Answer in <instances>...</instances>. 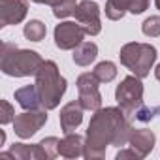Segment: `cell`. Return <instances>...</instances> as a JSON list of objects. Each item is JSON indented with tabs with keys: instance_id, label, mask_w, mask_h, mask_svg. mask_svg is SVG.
Instances as JSON below:
<instances>
[{
	"instance_id": "cell-22",
	"label": "cell",
	"mask_w": 160,
	"mask_h": 160,
	"mask_svg": "<svg viewBox=\"0 0 160 160\" xmlns=\"http://www.w3.org/2000/svg\"><path fill=\"white\" fill-rule=\"evenodd\" d=\"M58 143H60V139L55 138V136L43 138V139L40 141V147L43 149V154H45L47 160H51V158H55V156L58 154Z\"/></svg>"
},
{
	"instance_id": "cell-25",
	"label": "cell",
	"mask_w": 160,
	"mask_h": 160,
	"mask_svg": "<svg viewBox=\"0 0 160 160\" xmlns=\"http://www.w3.org/2000/svg\"><path fill=\"white\" fill-rule=\"evenodd\" d=\"M149 2H151V0H130L128 12L134 13V15H139V13H143V12L149 8Z\"/></svg>"
},
{
	"instance_id": "cell-30",
	"label": "cell",
	"mask_w": 160,
	"mask_h": 160,
	"mask_svg": "<svg viewBox=\"0 0 160 160\" xmlns=\"http://www.w3.org/2000/svg\"><path fill=\"white\" fill-rule=\"evenodd\" d=\"M154 4H156V8L160 10V0H154Z\"/></svg>"
},
{
	"instance_id": "cell-7",
	"label": "cell",
	"mask_w": 160,
	"mask_h": 160,
	"mask_svg": "<svg viewBox=\"0 0 160 160\" xmlns=\"http://www.w3.org/2000/svg\"><path fill=\"white\" fill-rule=\"evenodd\" d=\"M47 109H30L25 113L15 115L13 119V130L21 139L32 138L45 122H47Z\"/></svg>"
},
{
	"instance_id": "cell-26",
	"label": "cell",
	"mask_w": 160,
	"mask_h": 160,
	"mask_svg": "<svg viewBox=\"0 0 160 160\" xmlns=\"http://www.w3.org/2000/svg\"><path fill=\"white\" fill-rule=\"evenodd\" d=\"M115 158H117V160H124V158H136V160H138V158H141V156L130 147V149H122V151H119Z\"/></svg>"
},
{
	"instance_id": "cell-14",
	"label": "cell",
	"mask_w": 160,
	"mask_h": 160,
	"mask_svg": "<svg viewBox=\"0 0 160 160\" xmlns=\"http://www.w3.org/2000/svg\"><path fill=\"white\" fill-rule=\"evenodd\" d=\"M85 152V139L83 136H79L75 132L66 134L64 139H60L58 143V154L64 158H77Z\"/></svg>"
},
{
	"instance_id": "cell-11",
	"label": "cell",
	"mask_w": 160,
	"mask_h": 160,
	"mask_svg": "<svg viewBox=\"0 0 160 160\" xmlns=\"http://www.w3.org/2000/svg\"><path fill=\"white\" fill-rule=\"evenodd\" d=\"M83 106L79 100H73V102H68L62 109H60V115H58V122H60V130L64 134H72L79 128V124L83 122Z\"/></svg>"
},
{
	"instance_id": "cell-29",
	"label": "cell",
	"mask_w": 160,
	"mask_h": 160,
	"mask_svg": "<svg viewBox=\"0 0 160 160\" xmlns=\"http://www.w3.org/2000/svg\"><path fill=\"white\" fill-rule=\"evenodd\" d=\"M154 77H156L158 81H160V64H158V66L154 68Z\"/></svg>"
},
{
	"instance_id": "cell-20",
	"label": "cell",
	"mask_w": 160,
	"mask_h": 160,
	"mask_svg": "<svg viewBox=\"0 0 160 160\" xmlns=\"http://www.w3.org/2000/svg\"><path fill=\"white\" fill-rule=\"evenodd\" d=\"M77 4H79V0H58V2L53 8V15L57 19H64V17H70L75 13L77 10Z\"/></svg>"
},
{
	"instance_id": "cell-24",
	"label": "cell",
	"mask_w": 160,
	"mask_h": 160,
	"mask_svg": "<svg viewBox=\"0 0 160 160\" xmlns=\"http://www.w3.org/2000/svg\"><path fill=\"white\" fill-rule=\"evenodd\" d=\"M156 117V108H147L145 104L136 111V115H134V119L136 121H141V122H149L151 119H154Z\"/></svg>"
},
{
	"instance_id": "cell-16",
	"label": "cell",
	"mask_w": 160,
	"mask_h": 160,
	"mask_svg": "<svg viewBox=\"0 0 160 160\" xmlns=\"http://www.w3.org/2000/svg\"><path fill=\"white\" fill-rule=\"evenodd\" d=\"M96 57H98V45L94 42H81L73 49V55H72L77 66H89L91 62H94Z\"/></svg>"
},
{
	"instance_id": "cell-17",
	"label": "cell",
	"mask_w": 160,
	"mask_h": 160,
	"mask_svg": "<svg viewBox=\"0 0 160 160\" xmlns=\"http://www.w3.org/2000/svg\"><path fill=\"white\" fill-rule=\"evenodd\" d=\"M130 8V0H108L106 2V17L111 21H121Z\"/></svg>"
},
{
	"instance_id": "cell-3",
	"label": "cell",
	"mask_w": 160,
	"mask_h": 160,
	"mask_svg": "<svg viewBox=\"0 0 160 160\" xmlns=\"http://www.w3.org/2000/svg\"><path fill=\"white\" fill-rule=\"evenodd\" d=\"M66 79L60 75L58 66L53 60H43L36 73V87L42 98L43 109H55L66 92Z\"/></svg>"
},
{
	"instance_id": "cell-15",
	"label": "cell",
	"mask_w": 160,
	"mask_h": 160,
	"mask_svg": "<svg viewBox=\"0 0 160 160\" xmlns=\"http://www.w3.org/2000/svg\"><path fill=\"white\" fill-rule=\"evenodd\" d=\"M15 100H17V104H19L25 111L42 109V108H43L36 83H34V85H25V87L17 89V91H15Z\"/></svg>"
},
{
	"instance_id": "cell-8",
	"label": "cell",
	"mask_w": 160,
	"mask_h": 160,
	"mask_svg": "<svg viewBox=\"0 0 160 160\" xmlns=\"http://www.w3.org/2000/svg\"><path fill=\"white\" fill-rule=\"evenodd\" d=\"M85 28L79 25V23H73V21H64V23H58L55 27V45L62 51H68V49H75L79 43L83 42L85 38Z\"/></svg>"
},
{
	"instance_id": "cell-9",
	"label": "cell",
	"mask_w": 160,
	"mask_h": 160,
	"mask_svg": "<svg viewBox=\"0 0 160 160\" xmlns=\"http://www.w3.org/2000/svg\"><path fill=\"white\" fill-rule=\"evenodd\" d=\"M73 15H75V21L85 28L89 36L100 34L102 23H100V8L96 2H92V0H79Z\"/></svg>"
},
{
	"instance_id": "cell-6",
	"label": "cell",
	"mask_w": 160,
	"mask_h": 160,
	"mask_svg": "<svg viewBox=\"0 0 160 160\" xmlns=\"http://www.w3.org/2000/svg\"><path fill=\"white\" fill-rule=\"evenodd\" d=\"M98 79L94 73H81L77 77V92H79V102L89 111H96L102 106V94L98 89Z\"/></svg>"
},
{
	"instance_id": "cell-1",
	"label": "cell",
	"mask_w": 160,
	"mask_h": 160,
	"mask_svg": "<svg viewBox=\"0 0 160 160\" xmlns=\"http://www.w3.org/2000/svg\"><path fill=\"white\" fill-rule=\"evenodd\" d=\"M132 119L121 108H100L94 111L85 138L83 156L89 160L104 158L109 145L121 147L128 143L132 134Z\"/></svg>"
},
{
	"instance_id": "cell-31",
	"label": "cell",
	"mask_w": 160,
	"mask_h": 160,
	"mask_svg": "<svg viewBox=\"0 0 160 160\" xmlns=\"http://www.w3.org/2000/svg\"><path fill=\"white\" fill-rule=\"evenodd\" d=\"M156 115H160V106H158V108H156Z\"/></svg>"
},
{
	"instance_id": "cell-28",
	"label": "cell",
	"mask_w": 160,
	"mask_h": 160,
	"mask_svg": "<svg viewBox=\"0 0 160 160\" xmlns=\"http://www.w3.org/2000/svg\"><path fill=\"white\" fill-rule=\"evenodd\" d=\"M4 141H6V134L4 130H0V145H4Z\"/></svg>"
},
{
	"instance_id": "cell-27",
	"label": "cell",
	"mask_w": 160,
	"mask_h": 160,
	"mask_svg": "<svg viewBox=\"0 0 160 160\" xmlns=\"http://www.w3.org/2000/svg\"><path fill=\"white\" fill-rule=\"evenodd\" d=\"M32 2H36V4H49V6H55L58 0H32Z\"/></svg>"
},
{
	"instance_id": "cell-12",
	"label": "cell",
	"mask_w": 160,
	"mask_h": 160,
	"mask_svg": "<svg viewBox=\"0 0 160 160\" xmlns=\"http://www.w3.org/2000/svg\"><path fill=\"white\" fill-rule=\"evenodd\" d=\"M154 141H156V136H154L151 130H147V128H132L128 145H130L141 158H145V156L154 149Z\"/></svg>"
},
{
	"instance_id": "cell-23",
	"label": "cell",
	"mask_w": 160,
	"mask_h": 160,
	"mask_svg": "<svg viewBox=\"0 0 160 160\" xmlns=\"http://www.w3.org/2000/svg\"><path fill=\"white\" fill-rule=\"evenodd\" d=\"M0 122L2 124H8V122H13L15 119V109L12 108V104L8 100H0Z\"/></svg>"
},
{
	"instance_id": "cell-21",
	"label": "cell",
	"mask_w": 160,
	"mask_h": 160,
	"mask_svg": "<svg viewBox=\"0 0 160 160\" xmlns=\"http://www.w3.org/2000/svg\"><path fill=\"white\" fill-rule=\"evenodd\" d=\"M141 32L149 38H158L160 36V17L158 15H151L143 21L141 25Z\"/></svg>"
},
{
	"instance_id": "cell-10",
	"label": "cell",
	"mask_w": 160,
	"mask_h": 160,
	"mask_svg": "<svg viewBox=\"0 0 160 160\" xmlns=\"http://www.w3.org/2000/svg\"><path fill=\"white\" fill-rule=\"evenodd\" d=\"M28 13V0H0V27L19 25Z\"/></svg>"
},
{
	"instance_id": "cell-2",
	"label": "cell",
	"mask_w": 160,
	"mask_h": 160,
	"mask_svg": "<svg viewBox=\"0 0 160 160\" xmlns=\"http://www.w3.org/2000/svg\"><path fill=\"white\" fill-rule=\"evenodd\" d=\"M43 58L30 49H19L15 43L4 42L0 53V70L10 77H28L36 75Z\"/></svg>"
},
{
	"instance_id": "cell-5",
	"label": "cell",
	"mask_w": 160,
	"mask_h": 160,
	"mask_svg": "<svg viewBox=\"0 0 160 160\" xmlns=\"http://www.w3.org/2000/svg\"><path fill=\"white\" fill-rule=\"evenodd\" d=\"M115 100L119 104V108L130 117L134 119L136 111L143 106V83L141 77L138 75H128L117 85L115 89Z\"/></svg>"
},
{
	"instance_id": "cell-4",
	"label": "cell",
	"mask_w": 160,
	"mask_h": 160,
	"mask_svg": "<svg viewBox=\"0 0 160 160\" xmlns=\"http://www.w3.org/2000/svg\"><path fill=\"white\" fill-rule=\"evenodd\" d=\"M156 57H158L156 47L151 43H141V42H130L122 45L119 53L121 64L126 66L134 75L141 79L151 73V68L156 62Z\"/></svg>"
},
{
	"instance_id": "cell-18",
	"label": "cell",
	"mask_w": 160,
	"mask_h": 160,
	"mask_svg": "<svg viewBox=\"0 0 160 160\" xmlns=\"http://www.w3.org/2000/svg\"><path fill=\"white\" fill-rule=\"evenodd\" d=\"M92 73H94V77L100 83H109V81H113V79L117 77V66L111 60H104V62L96 64Z\"/></svg>"
},
{
	"instance_id": "cell-19",
	"label": "cell",
	"mask_w": 160,
	"mask_h": 160,
	"mask_svg": "<svg viewBox=\"0 0 160 160\" xmlns=\"http://www.w3.org/2000/svg\"><path fill=\"white\" fill-rule=\"evenodd\" d=\"M23 32H25V38L27 40H30V42H42L45 38V34H47V27L42 21L32 19V21H28L25 25V30Z\"/></svg>"
},
{
	"instance_id": "cell-13",
	"label": "cell",
	"mask_w": 160,
	"mask_h": 160,
	"mask_svg": "<svg viewBox=\"0 0 160 160\" xmlns=\"http://www.w3.org/2000/svg\"><path fill=\"white\" fill-rule=\"evenodd\" d=\"M0 158H17V160H47L40 143L27 145V143H13L8 152H0Z\"/></svg>"
}]
</instances>
